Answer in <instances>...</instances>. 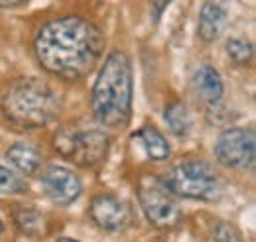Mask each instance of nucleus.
I'll use <instances>...</instances> for the list:
<instances>
[{
    "instance_id": "15",
    "label": "nucleus",
    "mask_w": 256,
    "mask_h": 242,
    "mask_svg": "<svg viewBox=\"0 0 256 242\" xmlns=\"http://www.w3.org/2000/svg\"><path fill=\"white\" fill-rule=\"evenodd\" d=\"M14 222L18 226V230L26 236H40L42 230H44V216L34 209H26V207H20L14 211Z\"/></svg>"
},
{
    "instance_id": "2",
    "label": "nucleus",
    "mask_w": 256,
    "mask_h": 242,
    "mask_svg": "<svg viewBox=\"0 0 256 242\" xmlns=\"http://www.w3.org/2000/svg\"><path fill=\"white\" fill-rule=\"evenodd\" d=\"M93 116L100 126L124 128L132 114V65L124 52H112L91 94Z\"/></svg>"
},
{
    "instance_id": "17",
    "label": "nucleus",
    "mask_w": 256,
    "mask_h": 242,
    "mask_svg": "<svg viewBox=\"0 0 256 242\" xmlns=\"http://www.w3.org/2000/svg\"><path fill=\"white\" fill-rule=\"evenodd\" d=\"M0 193L2 195H24L28 193V183L12 170L0 166Z\"/></svg>"
},
{
    "instance_id": "21",
    "label": "nucleus",
    "mask_w": 256,
    "mask_h": 242,
    "mask_svg": "<svg viewBox=\"0 0 256 242\" xmlns=\"http://www.w3.org/2000/svg\"><path fill=\"white\" fill-rule=\"evenodd\" d=\"M58 242H79V240H73V238H60Z\"/></svg>"
},
{
    "instance_id": "11",
    "label": "nucleus",
    "mask_w": 256,
    "mask_h": 242,
    "mask_svg": "<svg viewBox=\"0 0 256 242\" xmlns=\"http://www.w3.org/2000/svg\"><path fill=\"white\" fill-rule=\"evenodd\" d=\"M193 92L201 102L209 106L219 104L224 92L221 73L213 65H201L193 75Z\"/></svg>"
},
{
    "instance_id": "22",
    "label": "nucleus",
    "mask_w": 256,
    "mask_h": 242,
    "mask_svg": "<svg viewBox=\"0 0 256 242\" xmlns=\"http://www.w3.org/2000/svg\"><path fill=\"white\" fill-rule=\"evenodd\" d=\"M2 232H4V224H2V220H0V236H2Z\"/></svg>"
},
{
    "instance_id": "16",
    "label": "nucleus",
    "mask_w": 256,
    "mask_h": 242,
    "mask_svg": "<svg viewBox=\"0 0 256 242\" xmlns=\"http://www.w3.org/2000/svg\"><path fill=\"white\" fill-rule=\"evenodd\" d=\"M226 54L236 65H248L254 58V48L242 38H232L226 42Z\"/></svg>"
},
{
    "instance_id": "12",
    "label": "nucleus",
    "mask_w": 256,
    "mask_h": 242,
    "mask_svg": "<svg viewBox=\"0 0 256 242\" xmlns=\"http://www.w3.org/2000/svg\"><path fill=\"white\" fill-rule=\"evenodd\" d=\"M6 160H8V164L14 166L20 174L34 176V174H38V170L42 168L44 156H42V152L38 150L36 146H32V144L18 142V144H14V146L8 148Z\"/></svg>"
},
{
    "instance_id": "14",
    "label": "nucleus",
    "mask_w": 256,
    "mask_h": 242,
    "mask_svg": "<svg viewBox=\"0 0 256 242\" xmlns=\"http://www.w3.org/2000/svg\"><path fill=\"white\" fill-rule=\"evenodd\" d=\"M164 118H166V124L172 130L174 136L184 138V136L190 134V130H192V116H190V110H188V106L184 102H180V100L172 102L166 108Z\"/></svg>"
},
{
    "instance_id": "3",
    "label": "nucleus",
    "mask_w": 256,
    "mask_h": 242,
    "mask_svg": "<svg viewBox=\"0 0 256 242\" xmlns=\"http://www.w3.org/2000/svg\"><path fill=\"white\" fill-rule=\"evenodd\" d=\"M62 98L46 81L24 77L14 81L2 98V112L6 120L22 130L44 128L58 118Z\"/></svg>"
},
{
    "instance_id": "4",
    "label": "nucleus",
    "mask_w": 256,
    "mask_h": 242,
    "mask_svg": "<svg viewBox=\"0 0 256 242\" xmlns=\"http://www.w3.org/2000/svg\"><path fill=\"white\" fill-rule=\"evenodd\" d=\"M162 182L166 187L182 199L193 201H219L223 195V182L217 172L203 160H186L174 166Z\"/></svg>"
},
{
    "instance_id": "8",
    "label": "nucleus",
    "mask_w": 256,
    "mask_h": 242,
    "mask_svg": "<svg viewBox=\"0 0 256 242\" xmlns=\"http://www.w3.org/2000/svg\"><path fill=\"white\" fill-rule=\"evenodd\" d=\"M42 185L50 201L62 207L75 203L83 193V183L79 180V176L62 166L48 168L42 176Z\"/></svg>"
},
{
    "instance_id": "13",
    "label": "nucleus",
    "mask_w": 256,
    "mask_h": 242,
    "mask_svg": "<svg viewBox=\"0 0 256 242\" xmlns=\"http://www.w3.org/2000/svg\"><path fill=\"white\" fill-rule=\"evenodd\" d=\"M134 140H140V144L144 146L146 156L152 160V162H166L172 154L170 148V142L166 140V136L162 134L160 130L152 124H146L144 128H140L136 134H134Z\"/></svg>"
},
{
    "instance_id": "6",
    "label": "nucleus",
    "mask_w": 256,
    "mask_h": 242,
    "mask_svg": "<svg viewBox=\"0 0 256 242\" xmlns=\"http://www.w3.org/2000/svg\"><path fill=\"white\" fill-rule=\"evenodd\" d=\"M138 201L140 207L156 228H174L180 224L184 212L180 209L176 195L166 187L162 178L142 174L138 180Z\"/></svg>"
},
{
    "instance_id": "20",
    "label": "nucleus",
    "mask_w": 256,
    "mask_h": 242,
    "mask_svg": "<svg viewBox=\"0 0 256 242\" xmlns=\"http://www.w3.org/2000/svg\"><path fill=\"white\" fill-rule=\"evenodd\" d=\"M26 0H0V8H16L20 4H24Z\"/></svg>"
},
{
    "instance_id": "10",
    "label": "nucleus",
    "mask_w": 256,
    "mask_h": 242,
    "mask_svg": "<svg viewBox=\"0 0 256 242\" xmlns=\"http://www.w3.org/2000/svg\"><path fill=\"white\" fill-rule=\"evenodd\" d=\"M228 12H230L228 0H205L197 26L199 38L205 44H213L223 36L228 24Z\"/></svg>"
},
{
    "instance_id": "5",
    "label": "nucleus",
    "mask_w": 256,
    "mask_h": 242,
    "mask_svg": "<svg viewBox=\"0 0 256 242\" xmlns=\"http://www.w3.org/2000/svg\"><path fill=\"white\" fill-rule=\"evenodd\" d=\"M56 150L81 168L98 166L108 152V136L100 128L65 126L56 134Z\"/></svg>"
},
{
    "instance_id": "9",
    "label": "nucleus",
    "mask_w": 256,
    "mask_h": 242,
    "mask_svg": "<svg viewBox=\"0 0 256 242\" xmlns=\"http://www.w3.org/2000/svg\"><path fill=\"white\" fill-rule=\"evenodd\" d=\"M89 214L98 228L116 232L130 224V207L114 195H96L89 207Z\"/></svg>"
},
{
    "instance_id": "1",
    "label": "nucleus",
    "mask_w": 256,
    "mask_h": 242,
    "mask_svg": "<svg viewBox=\"0 0 256 242\" xmlns=\"http://www.w3.org/2000/svg\"><path fill=\"white\" fill-rule=\"evenodd\" d=\"M34 52L40 65L65 81H77L96 67L104 52L98 26L81 16H62L38 32Z\"/></svg>"
},
{
    "instance_id": "7",
    "label": "nucleus",
    "mask_w": 256,
    "mask_h": 242,
    "mask_svg": "<svg viewBox=\"0 0 256 242\" xmlns=\"http://www.w3.org/2000/svg\"><path fill=\"white\" fill-rule=\"evenodd\" d=\"M217 162L228 168L246 172L254 168L256 136L252 128H228L217 138L215 144Z\"/></svg>"
},
{
    "instance_id": "18",
    "label": "nucleus",
    "mask_w": 256,
    "mask_h": 242,
    "mask_svg": "<svg viewBox=\"0 0 256 242\" xmlns=\"http://www.w3.org/2000/svg\"><path fill=\"white\" fill-rule=\"evenodd\" d=\"M215 242H240V238H238V232L230 224L221 222L215 228Z\"/></svg>"
},
{
    "instance_id": "19",
    "label": "nucleus",
    "mask_w": 256,
    "mask_h": 242,
    "mask_svg": "<svg viewBox=\"0 0 256 242\" xmlns=\"http://www.w3.org/2000/svg\"><path fill=\"white\" fill-rule=\"evenodd\" d=\"M152 2V16H154V22H158L162 18V14L166 12V8L172 4V0H150Z\"/></svg>"
}]
</instances>
